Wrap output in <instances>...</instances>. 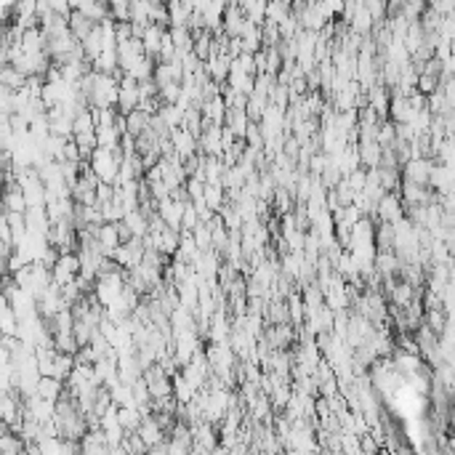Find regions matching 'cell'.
Wrapping results in <instances>:
<instances>
[{"mask_svg":"<svg viewBox=\"0 0 455 455\" xmlns=\"http://www.w3.org/2000/svg\"><path fill=\"white\" fill-rule=\"evenodd\" d=\"M269 110V99L267 96H258V93H253L250 99H248V107H245V115L250 117V122H261V117H264V112Z\"/></svg>","mask_w":455,"mask_h":455,"instance_id":"obj_21","label":"cell"},{"mask_svg":"<svg viewBox=\"0 0 455 455\" xmlns=\"http://www.w3.org/2000/svg\"><path fill=\"white\" fill-rule=\"evenodd\" d=\"M3 205H6V213H27L30 205H27V197L19 184H6V195H3Z\"/></svg>","mask_w":455,"mask_h":455,"instance_id":"obj_10","label":"cell"},{"mask_svg":"<svg viewBox=\"0 0 455 455\" xmlns=\"http://www.w3.org/2000/svg\"><path fill=\"white\" fill-rule=\"evenodd\" d=\"M197 142H200V155L224 157V125L205 122V131H202V136Z\"/></svg>","mask_w":455,"mask_h":455,"instance_id":"obj_4","label":"cell"},{"mask_svg":"<svg viewBox=\"0 0 455 455\" xmlns=\"http://www.w3.org/2000/svg\"><path fill=\"white\" fill-rule=\"evenodd\" d=\"M0 325H3V335H16L19 333V317L16 311L3 301V317H0Z\"/></svg>","mask_w":455,"mask_h":455,"instance_id":"obj_23","label":"cell"},{"mask_svg":"<svg viewBox=\"0 0 455 455\" xmlns=\"http://www.w3.org/2000/svg\"><path fill=\"white\" fill-rule=\"evenodd\" d=\"M117 56H120V69L128 75V72H131V69H134L136 64L146 56V48L139 38H134V40H128V43L117 45Z\"/></svg>","mask_w":455,"mask_h":455,"instance_id":"obj_5","label":"cell"},{"mask_svg":"<svg viewBox=\"0 0 455 455\" xmlns=\"http://www.w3.org/2000/svg\"><path fill=\"white\" fill-rule=\"evenodd\" d=\"M96 27H99V24H93L88 16H83L80 11H72V16H69V30H72V35L78 38L80 43H83V40H86Z\"/></svg>","mask_w":455,"mask_h":455,"instance_id":"obj_16","label":"cell"},{"mask_svg":"<svg viewBox=\"0 0 455 455\" xmlns=\"http://www.w3.org/2000/svg\"><path fill=\"white\" fill-rule=\"evenodd\" d=\"M152 117H155V115H149V112H144V110L131 112V115H128V134L134 136V139H139V136L152 125Z\"/></svg>","mask_w":455,"mask_h":455,"instance_id":"obj_18","label":"cell"},{"mask_svg":"<svg viewBox=\"0 0 455 455\" xmlns=\"http://www.w3.org/2000/svg\"><path fill=\"white\" fill-rule=\"evenodd\" d=\"M243 11H245V19H248V22L264 27V22H267V3H261V0H255V3H243Z\"/></svg>","mask_w":455,"mask_h":455,"instance_id":"obj_22","label":"cell"},{"mask_svg":"<svg viewBox=\"0 0 455 455\" xmlns=\"http://www.w3.org/2000/svg\"><path fill=\"white\" fill-rule=\"evenodd\" d=\"M290 13H293V11H290L288 3H269V6H267V22L277 24V27H280V24L288 19Z\"/></svg>","mask_w":455,"mask_h":455,"instance_id":"obj_24","label":"cell"},{"mask_svg":"<svg viewBox=\"0 0 455 455\" xmlns=\"http://www.w3.org/2000/svg\"><path fill=\"white\" fill-rule=\"evenodd\" d=\"M72 8L80 11L83 16H88L93 24H101L110 19V6H101V3H93V0H78V3H72Z\"/></svg>","mask_w":455,"mask_h":455,"instance_id":"obj_11","label":"cell"},{"mask_svg":"<svg viewBox=\"0 0 455 455\" xmlns=\"http://www.w3.org/2000/svg\"><path fill=\"white\" fill-rule=\"evenodd\" d=\"M139 437L146 442V447H157L166 442V429L155 421V415H146L144 423L139 426Z\"/></svg>","mask_w":455,"mask_h":455,"instance_id":"obj_9","label":"cell"},{"mask_svg":"<svg viewBox=\"0 0 455 455\" xmlns=\"http://www.w3.org/2000/svg\"><path fill=\"white\" fill-rule=\"evenodd\" d=\"M80 277V255L78 253H64L54 267V285L64 288L69 282Z\"/></svg>","mask_w":455,"mask_h":455,"instance_id":"obj_3","label":"cell"},{"mask_svg":"<svg viewBox=\"0 0 455 455\" xmlns=\"http://www.w3.org/2000/svg\"><path fill=\"white\" fill-rule=\"evenodd\" d=\"M346 184L355 189L357 195H362V192H365V187H367V171H362V168H359V171H355V173H349V176H346Z\"/></svg>","mask_w":455,"mask_h":455,"instance_id":"obj_26","label":"cell"},{"mask_svg":"<svg viewBox=\"0 0 455 455\" xmlns=\"http://www.w3.org/2000/svg\"><path fill=\"white\" fill-rule=\"evenodd\" d=\"M0 447H3V455H22L24 450H27V442H24V439L16 432L6 429L3 439H0Z\"/></svg>","mask_w":455,"mask_h":455,"instance_id":"obj_20","label":"cell"},{"mask_svg":"<svg viewBox=\"0 0 455 455\" xmlns=\"http://www.w3.org/2000/svg\"><path fill=\"white\" fill-rule=\"evenodd\" d=\"M27 83H30V78L22 75V72H19L16 67H11V64L0 69V86H3V88H8V91L16 93V91L27 88Z\"/></svg>","mask_w":455,"mask_h":455,"instance_id":"obj_15","label":"cell"},{"mask_svg":"<svg viewBox=\"0 0 455 455\" xmlns=\"http://www.w3.org/2000/svg\"><path fill=\"white\" fill-rule=\"evenodd\" d=\"M205 205L211 208L213 213H219L226 205V189L221 184H205V195H202Z\"/></svg>","mask_w":455,"mask_h":455,"instance_id":"obj_17","label":"cell"},{"mask_svg":"<svg viewBox=\"0 0 455 455\" xmlns=\"http://www.w3.org/2000/svg\"><path fill=\"white\" fill-rule=\"evenodd\" d=\"M171 142H173V152L181 163H189L192 157L200 155V142H197V136L189 134L187 128H176V131H171Z\"/></svg>","mask_w":455,"mask_h":455,"instance_id":"obj_1","label":"cell"},{"mask_svg":"<svg viewBox=\"0 0 455 455\" xmlns=\"http://www.w3.org/2000/svg\"><path fill=\"white\" fill-rule=\"evenodd\" d=\"M205 69H208L213 83L224 86L229 80V72H232V59L229 56H213L211 62H205Z\"/></svg>","mask_w":455,"mask_h":455,"instance_id":"obj_12","label":"cell"},{"mask_svg":"<svg viewBox=\"0 0 455 455\" xmlns=\"http://www.w3.org/2000/svg\"><path fill=\"white\" fill-rule=\"evenodd\" d=\"M110 16L115 22H131V3H122V0L110 3Z\"/></svg>","mask_w":455,"mask_h":455,"instance_id":"obj_25","label":"cell"},{"mask_svg":"<svg viewBox=\"0 0 455 455\" xmlns=\"http://www.w3.org/2000/svg\"><path fill=\"white\" fill-rule=\"evenodd\" d=\"M184 211H187V205H184V202H176L173 197H168V200H163L160 205H157V216H160V219H163L173 232H181Z\"/></svg>","mask_w":455,"mask_h":455,"instance_id":"obj_6","label":"cell"},{"mask_svg":"<svg viewBox=\"0 0 455 455\" xmlns=\"http://www.w3.org/2000/svg\"><path fill=\"white\" fill-rule=\"evenodd\" d=\"M122 221H125V226L131 229V234H134L136 240H146V237H149V216H146L142 208H139V211H131Z\"/></svg>","mask_w":455,"mask_h":455,"instance_id":"obj_14","label":"cell"},{"mask_svg":"<svg viewBox=\"0 0 455 455\" xmlns=\"http://www.w3.org/2000/svg\"><path fill=\"white\" fill-rule=\"evenodd\" d=\"M245 11L243 6H226V13H224V33L229 35V38H240L245 30Z\"/></svg>","mask_w":455,"mask_h":455,"instance_id":"obj_8","label":"cell"},{"mask_svg":"<svg viewBox=\"0 0 455 455\" xmlns=\"http://www.w3.org/2000/svg\"><path fill=\"white\" fill-rule=\"evenodd\" d=\"M184 112H187V110H181L178 104H163L157 115H160V120L166 122L171 131H176V128H181V125H184Z\"/></svg>","mask_w":455,"mask_h":455,"instance_id":"obj_19","label":"cell"},{"mask_svg":"<svg viewBox=\"0 0 455 455\" xmlns=\"http://www.w3.org/2000/svg\"><path fill=\"white\" fill-rule=\"evenodd\" d=\"M142 107V91H139V80H134L131 75H125L120 80V99H117V112L120 115H131Z\"/></svg>","mask_w":455,"mask_h":455,"instance_id":"obj_2","label":"cell"},{"mask_svg":"<svg viewBox=\"0 0 455 455\" xmlns=\"http://www.w3.org/2000/svg\"><path fill=\"white\" fill-rule=\"evenodd\" d=\"M64 391H67V384H62V381H56V378H40V386H38V397L45 402H56L64 397Z\"/></svg>","mask_w":455,"mask_h":455,"instance_id":"obj_13","label":"cell"},{"mask_svg":"<svg viewBox=\"0 0 455 455\" xmlns=\"http://www.w3.org/2000/svg\"><path fill=\"white\" fill-rule=\"evenodd\" d=\"M432 166L423 160V157H415V160H408L405 163V178L413 181V184H418V187H426V181L432 178Z\"/></svg>","mask_w":455,"mask_h":455,"instance_id":"obj_7","label":"cell"}]
</instances>
